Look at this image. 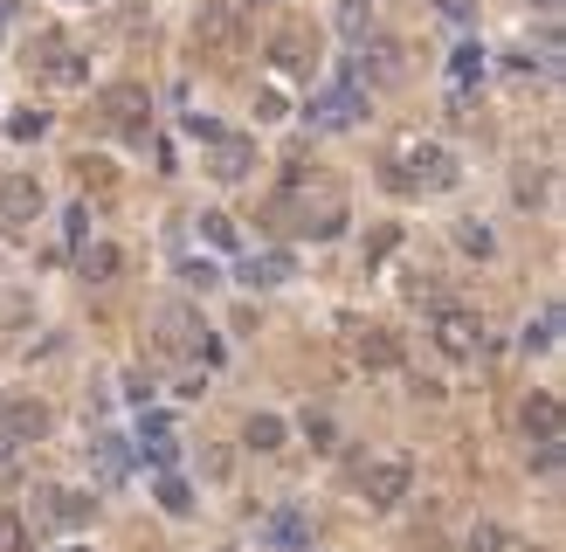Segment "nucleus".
<instances>
[{"instance_id":"nucleus-29","label":"nucleus","mask_w":566,"mask_h":552,"mask_svg":"<svg viewBox=\"0 0 566 552\" xmlns=\"http://www.w3.org/2000/svg\"><path fill=\"white\" fill-rule=\"evenodd\" d=\"M305 435H311V449H332V422H325V414H311Z\"/></svg>"},{"instance_id":"nucleus-11","label":"nucleus","mask_w":566,"mask_h":552,"mask_svg":"<svg viewBox=\"0 0 566 552\" xmlns=\"http://www.w3.org/2000/svg\"><path fill=\"white\" fill-rule=\"evenodd\" d=\"M235 35H242V28H235V8H229V0H207V8L194 14V42H201V49L221 55V49H235Z\"/></svg>"},{"instance_id":"nucleus-27","label":"nucleus","mask_w":566,"mask_h":552,"mask_svg":"<svg viewBox=\"0 0 566 552\" xmlns=\"http://www.w3.org/2000/svg\"><path fill=\"white\" fill-rule=\"evenodd\" d=\"M256 118H262V125H276V118H291V104H283L276 90H262V98H256Z\"/></svg>"},{"instance_id":"nucleus-8","label":"nucleus","mask_w":566,"mask_h":552,"mask_svg":"<svg viewBox=\"0 0 566 552\" xmlns=\"http://www.w3.org/2000/svg\"><path fill=\"white\" fill-rule=\"evenodd\" d=\"M207 145H215V152H207V174H215V180H249V166H256V145H249V139L215 131Z\"/></svg>"},{"instance_id":"nucleus-22","label":"nucleus","mask_w":566,"mask_h":552,"mask_svg":"<svg viewBox=\"0 0 566 552\" xmlns=\"http://www.w3.org/2000/svg\"><path fill=\"white\" fill-rule=\"evenodd\" d=\"M0 552H28V518L0 504Z\"/></svg>"},{"instance_id":"nucleus-18","label":"nucleus","mask_w":566,"mask_h":552,"mask_svg":"<svg viewBox=\"0 0 566 552\" xmlns=\"http://www.w3.org/2000/svg\"><path fill=\"white\" fill-rule=\"evenodd\" d=\"M42 498H49L42 511H49V518H55V525H83V518H90V511H98V504H90V498H83V490H42Z\"/></svg>"},{"instance_id":"nucleus-4","label":"nucleus","mask_w":566,"mask_h":552,"mask_svg":"<svg viewBox=\"0 0 566 552\" xmlns=\"http://www.w3.org/2000/svg\"><path fill=\"white\" fill-rule=\"evenodd\" d=\"M159 346L173 352V359H194L201 346H207V325H201V311L194 304H159Z\"/></svg>"},{"instance_id":"nucleus-12","label":"nucleus","mask_w":566,"mask_h":552,"mask_svg":"<svg viewBox=\"0 0 566 552\" xmlns=\"http://www.w3.org/2000/svg\"><path fill=\"white\" fill-rule=\"evenodd\" d=\"M270 55H276V69L311 76V69H318V35H311V28H283L276 42H270Z\"/></svg>"},{"instance_id":"nucleus-32","label":"nucleus","mask_w":566,"mask_h":552,"mask_svg":"<svg viewBox=\"0 0 566 552\" xmlns=\"http://www.w3.org/2000/svg\"><path fill=\"white\" fill-rule=\"evenodd\" d=\"M0 35H8V8H0Z\"/></svg>"},{"instance_id":"nucleus-28","label":"nucleus","mask_w":566,"mask_h":552,"mask_svg":"<svg viewBox=\"0 0 566 552\" xmlns=\"http://www.w3.org/2000/svg\"><path fill=\"white\" fill-rule=\"evenodd\" d=\"M469 552H504V531L498 525H477V531H469Z\"/></svg>"},{"instance_id":"nucleus-25","label":"nucleus","mask_w":566,"mask_h":552,"mask_svg":"<svg viewBox=\"0 0 566 552\" xmlns=\"http://www.w3.org/2000/svg\"><path fill=\"white\" fill-rule=\"evenodd\" d=\"M201 235L221 242V249H235V221H229V215H201Z\"/></svg>"},{"instance_id":"nucleus-15","label":"nucleus","mask_w":566,"mask_h":552,"mask_svg":"<svg viewBox=\"0 0 566 552\" xmlns=\"http://www.w3.org/2000/svg\"><path fill=\"white\" fill-rule=\"evenodd\" d=\"M518 422H525V435H532L539 449H559V401H553V394H532Z\"/></svg>"},{"instance_id":"nucleus-6","label":"nucleus","mask_w":566,"mask_h":552,"mask_svg":"<svg viewBox=\"0 0 566 552\" xmlns=\"http://www.w3.org/2000/svg\"><path fill=\"white\" fill-rule=\"evenodd\" d=\"M98 104H104V125L131 131V139H145V125H153V98H145L139 84H111Z\"/></svg>"},{"instance_id":"nucleus-21","label":"nucleus","mask_w":566,"mask_h":552,"mask_svg":"<svg viewBox=\"0 0 566 552\" xmlns=\"http://www.w3.org/2000/svg\"><path fill=\"white\" fill-rule=\"evenodd\" d=\"M118 270H125V256L111 249V242H90V249H83V277H90V283H111Z\"/></svg>"},{"instance_id":"nucleus-1","label":"nucleus","mask_w":566,"mask_h":552,"mask_svg":"<svg viewBox=\"0 0 566 552\" xmlns=\"http://www.w3.org/2000/svg\"><path fill=\"white\" fill-rule=\"evenodd\" d=\"M262 228L270 235H311V242H332L346 228V207L338 201H305V194H276L262 207Z\"/></svg>"},{"instance_id":"nucleus-31","label":"nucleus","mask_w":566,"mask_h":552,"mask_svg":"<svg viewBox=\"0 0 566 552\" xmlns=\"http://www.w3.org/2000/svg\"><path fill=\"white\" fill-rule=\"evenodd\" d=\"M532 8H545V14H553V8H559V0H532Z\"/></svg>"},{"instance_id":"nucleus-10","label":"nucleus","mask_w":566,"mask_h":552,"mask_svg":"<svg viewBox=\"0 0 566 552\" xmlns=\"http://www.w3.org/2000/svg\"><path fill=\"white\" fill-rule=\"evenodd\" d=\"M436 346L449 352V359H477V346H484V325L469 311H442L436 318Z\"/></svg>"},{"instance_id":"nucleus-5","label":"nucleus","mask_w":566,"mask_h":552,"mask_svg":"<svg viewBox=\"0 0 566 552\" xmlns=\"http://www.w3.org/2000/svg\"><path fill=\"white\" fill-rule=\"evenodd\" d=\"M49 435V408L42 401H8L0 408V463H8L22 442H42Z\"/></svg>"},{"instance_id":"nucleus-14","label":"nucleus","mask_w":566,"mask_h":552,"mask_svg":"<svg viewBox=\"0 0 566 552\" xmlns=\"http://www.w3.org/2000/svg\"><path fill=\"white\" fill-rule=\"evenodd\" d=\"M0 215H8V221H35V215H42V180L8 174V180H0Z\"/></svg>"},{"instance_id":"nucleus-2","label":"nucleus","mask_w":566,"mask_h":552,"mask_svg":"<svg viewBox=\"0 0 566 552\" xmlns=\"http://www.w3.org/2000/svg\"><path fill=\"white\" fill-rule=\"evenodd\" d=\"M387 187H401V194H442V187H456V152H442V145H401L387 159Z\"/></svg>"},{"instance_id":"nucleus-20","label":"nucleus","mask_w":566,"mask_h":552,"mask_svg":"<svg viewBox=\"0 0 566 552\" xmlns=\"http://www.w3.org/2000/svg\"><path fill=\"white\" fill-rule=\"evenodd\" d=\"M477 76H484V49H477V42H463V49H456V63H449V90H456V104H463V90L477 84Z\"/></svg>"},{"instance_id":"nucleus-7","label":"nucleus","mask_w":566,"mask_h":552,"mask_svg":"<svg viewBox=\"0 0 566 552\" xmlns=\"http://www.w3.org/2000/svg\"><path fill=\"white\" fill-rule=\"evenodd\" d=\"M408 477H414L408 455H381V463H366L360 490H366V504H373V511H394V504L408 498Z\"/></svg>"},{"instance_id":"nucleus-3","label":"nucleus","mask_w":566,"mask_h":552,"mask_svg":"<svg viewBox=\"0 0 566 552\" xmlns=\"http://www.w3.org/2000/svg\"><path fill=\"white\" fill-rule=\"evenodd\" d=\"M28 69L42 76V84H83L90 76V63H83V49L69 42V35H35V49H28Z\"/></svg>"},{"instance_id":"nucleus-30","label":"nucleus","mask_w":566,"mask_h":552,"mask_svg":"<svg viewBox=\"0 0 566 552\" xmlns=\"http://www.w3.org/2000/svg\"><path fill=\"white\" fill-rule=\"evenodd\" d=\"M553 325H559V311H545L539 332H525V346H553Z\"/></svg>"},{"instance_id":"nucleus-26","label":"nucleus","mask_w":566,"mask_h":552,"mask_svg":"<svg viewBox=\"0 0 566 552\" xmlns=\"http://www.w3.org/2000/svg\"><path fill=\"white\" fill-rule=\"evenodd\" d=\"M456 242H463L469 256H490V228H477V221H463V228H456Z\"/></svg>"},{"instance_id":"nucleus-16","label":"nucleus","mask_w":566,"mask_h":552,"mask_svg":"<svg viewBox=\"0 0 566 552\" xmlns=\"http://www.w3.org/2000/svg\"><path fill=\"white\" fill-rule=\"evenodd\" d=\"M291 277H297V262L283 249H262V256L242 262V283H249V291H276V283H291Z\"/></svg>"},{"instance_id":"nucleus-9","label":"nucleus","mask_w":566,"mask_h":552,"mask_svg":"<svg viewBox=\"0 0 566 552\" xmlns=\"http://www.w3.org/2000/svg\"><path fill=\"white\" fill-rule=\"evenodd\" d=\"M360 111H366L360 84H338V90H325V98L311 104V125H325V131H346V125H360Z\"/></svg>"},{"instance_id":"nucleus-23","label":"nucleus","mask_w":566,"mask_h":552,"mask_svg":"<svg viewBox=\"0 0 566 552\" xmlns=\"http://www.w3.org/2000/svg\"><path fill=\"white\" fill-rule=\"evenodd\" d=\"M159 504L173 511V518H186V511H194V490H186L180 477H159Z\"/></svg>"},{"instance_id":"nucleus-13","label":"nucleus","mask_w":566,"mask_h":552,"mask_svg":"<svg viewBox=\"0 0 566 552\" xmlns=\"http://www.w3.org/2000/svg\"><path fill=\"white\" fill-rule=\"evenodd\" d=\"M352 359H360V367H401V359H408V346H401V338H394V332H381V325H366V332H352Z\"/></svg>"},{"instance_id":"nucleus-19","label":"nucleus","mask_w":566,"mask_h":552,"mask_svg":"<svg viewBox=\"0 0 566 552\" xmlns=\"http://www.w3.org/2000/svg\"><path fill=\"white\" fill-rule=\"evenodd\" d=\"M283 414H249V428H242V442H249L256 455H270V449H283Z\"/></svg>"},{"instance_id":"nucleus-17","label":"nucleus","mask_w":566,"mask_h":552,"mask_svg":"<svg viewBox=\"0 0 566 552\" xmlns=\"http://www.w3.org/2000/svg\"><path fill=\"white\" fill-rule=\"evenodd\" d=\"M366 76H373V84H401V49H394V42H373V49L360 55V69H352V84H366Z\"/></svg>"},{"instance_id":"nucleus-24","label":"nucleus","mask_w":566,"mask_h":552,"mask_svg":"<svg viewBox=\"0 0 566 552\" xmlns=\"http://www.w3.org/2000/svg\"><path fill=\"white\" fill-rule=\"evenodd\" d=\"M49 131V111H22V118L8 125V139H42Z\"/></svg>"}]
</instances>
